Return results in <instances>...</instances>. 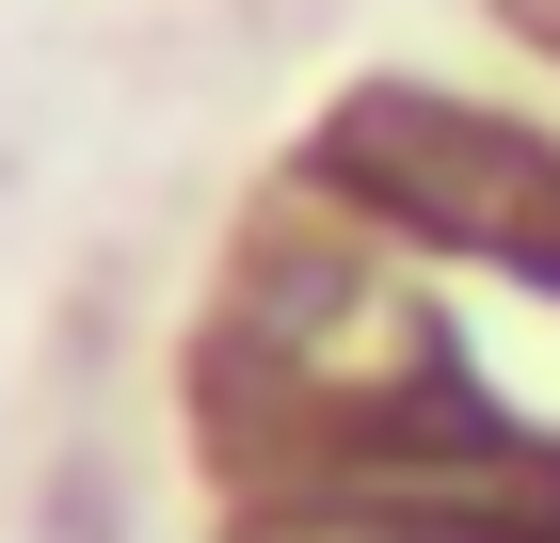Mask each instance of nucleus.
<instances>
[{
    "instance_id": "nucleus-1",
    "label": "nucleus",
    "mask_w": 560,
    "mask_h": 543,
    "mask_svg": "<svg viewBox=\"0 0 560 543\" xmlns=\"http://www.w3.org/2000/svg\"><path fill=\"white\" fill-rule=\"evenodd\" d=\"M337 192L385 240H448V256H513L560 272V144L513 113H465V96H369L337 128Z\"/></svg>"
}]
</instances>
